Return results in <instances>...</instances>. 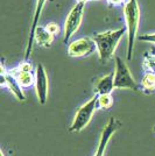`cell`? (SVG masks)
Returning a JSON list of instances; mask_svg holds the SVG:
<instances>
[{
  "instance_id": "52a82bcc",
  "label": "cell",
  "mask_w": 155,
  "mask_h": 156,
  "mask_svg": "<svg viewBox=\"0 0 155 156\" xmlns=\"http://www.w3.org/2000/svg\"><path fill=\"white\" fill-rule=\"evenodd\" d=\"M97 51V47L92 37L85 36L72 41L68 47V55L70 57H86L91 54Z\"/></svg>"
},
{
  "instance_id": "44dd1931",
  "label": "cell",
  "mask_w": 155,
  "mask_h": 156,
  "mask_svg": "<svg viewBox=\"0 0 155 156\" xmlns=\"http://www.w3.org/2000/svg\"><path fill=\"white\" fill-rule=\"evenodd\" d=\"M1 156H5V155H4V153H2V151H1Z\"/></svg>"
},
{
  "instance_id": "8992f818",
  "label": "cell",
  "mask_w": 155,
  "mask_h": 156,
  "mask_svg": "<svg viewBox=\"0 0 155 156\" xmlns=\"http://www.w3.org/2000/svg\"><path fill=\"white\" fill-rule=\"evenodd\" d=\"M9 73L13 76L22 89L31 87L35 83V70L29 61L21 62L18 66L9 70Z\"/></svg>"
},
{
  "instance_id": "9c48e42d",
  "label": "cell",
  "mask_w": 155,
  "mask_h": 156,
  "mask_svg": "<svg viewBox=\"0 0 155 156\" xmlns=\"http://www.w3.org/2000/svg\"><path fill=\"white\" fill-rule=\"evenodd\" d=\"M36 97L41 105H45L48 99V75L42 63H39L35 69V83H34Z\"/></svg>"
},
{
  "instance_id": "ba28073f",
  "label": "cell",
  "mask_w": 155,
  "mask_h": 156,
  "mask_svg": "<svg viewBox=\"0 0 155 156\" xmlns=\"http://www.w3.org/2000/svg\"><path fill=\"white\" fill-rule=\"evenodd\" d=\"M120 126H121V121L119 119H117L114 117H111L109 119L107 124L105 125V127L102 130L97 149H96V153H95L93 156H105V151H106V148H107V144H109L110 140L112 139V136L114 135V133L120 128Z\"/></svg>"
},
{
  "instance_id": "ffe728a7",
  "label": "cell",
  "mask_w": 155,
  "mask_h": 156,
  "mask_svg": "<svg viewBox=\"0 0 155 156\" xmlns=\"http://www.w3.org/2000/svg\"><path fill=\"white\" fill-rule=\"evenodd\" d=\"M149 52H150V54H153V55L155 56V44L150 46V48H149Z\"/></svg>"
},
{
  "instance_id": "6da1fadb",
  "label": "cell",
  "mask_w": 155,
  "mask_h": 156,
  "mask_svg": "<svg viewBox=\"0 0 155 156\" xmlns=\"http://www.w3.org/2000/svg\"><path fill=\"white\" fill-rule=\"evenodd\" d=\"M127 33L126 28H119L116 30H106V32L96 33L92 39L97 47V52L102 62H107L116 51L117 46L120 40Z\"/></svg>"
},
{
  "instance_id": "4fadbf2b",
  "label": "cell",
  "mask_w": 155,
  "mask_h": 156,
  "mask_svg": "<svg viewBox=\"0 0 155 156\" xmlns=\"http://www.w3.org/2000/svg\"><path fill=\"white\" fill-rule=\"evenodd\" d=\"M54 39H55V35H52L50 32H48L45 27H38V29L35 32V36H34V41L40 47L49 48L52 44Z\"/></svg>"
},
{
  "instance_id": "d6986e66",
  "label": "cell",
  "mask_w": 155,
  "mask_h": 156,
  "mask_svg": "<svg viewBox=\"0 0 155 156\" xmlns=\"http://www.w3.org/2000/svg\"><path fill=\"white\" fill-rule=\"evenodd\" d=\"M107 2L113 6H120V5H125L127 0H107Z\"/></svg>"
},
{
  "instance_id": "3957f363",
  "label": "cell",
  "mask_w": 155,
  "mask_h": 156,
  "mask_svg": "<svg viewBox=\"0 0 155 156\" xmlns=\"http://www.w3.org/2000/svg\"><path fill=\"white\" fill-rule=\"evenodd\" d=\"M98 94H95L91 98L90 100H88L84 105H82L77 110L75 118L71 122L70 127H69V132L70 133H79L84 129L85 127L89 125L91 119L93 117L95 112L98 110Z\"/></svg>"
},
{
  "instance_id": "7a4b0ae2",
  "label": "cell",
  "mask_w": 155,
  "mask_h": 156,
  "mask_svg": "<svg viewBox=\"0 0 155 156\" xmlns=\"http://www.w3.org/2000/svg\"><path fill=\"white\" fill-rule=\"evenodd\" d=\"M124 16L126 22V30H127V59L131 61L133 56V49L135 44L136 33L139 27L140 20V8L136 0H127L124 5Z\"/></svg>"
},
{
  "instance_id": "7c38bea8",
  "label": "cell",
  "mask_w": 155,
  "mask_h": 156,
  "mask_svg": "<svg viewBox=\"0 0 155 156\" xmlns=\"http://www.w3.org/2000/svg\"><path fill=\"white\" fill-rule=\"evenodd\" d=\"M114 72H110L107 75H104L103 77L98 78L93 84L95 94H111L114 90Z\"/></svg>"
},
{
  "instance_id": "ac0fdd59",
  "label": "cell",
  "mask_w": 155,
  "mask_h": 156,
  "mask_svg": "<svg viewBox=\"0 0 155 156\" xmlns=\"http://www.w3.org/2000/svg\"><path fill=\"white\" fill-rule=\"evenodd\" d=\"M45 27L47 28L48 32L52 33V35H56V34H58V32H59V26H58L57 23H55V22H50V23H48V25Z\"/></svg>"
},
{
  "instance_id": "2e32d148",
  "label": "cell",
  "mask_w": 155,
  "mask_h": 156,
  "mask_svg": "<svg viewBox=\"0 0 155 156\" xmlns=\"http://www.w3.org/2000/svg\"><path fill=\"white\" fill-rule=\"evenodd\" d=\"M98 110H109L113 105V98L111 94H102L98 96Z\"/></svg>"
},
{
  "instance_id": "8fae6325",
  "label": "cell",
  "mask_w": 155,
  "mask_h": 156,
  "mask_svg": "<svg viewBox=\"0 0 155 156\" xmlns=\"http://www.w3.org/2000/svg\"><path fill=\"white\" fill-rule=\"evenodd\" d=\"M47 0H36V6H35V11H34V15H33L32 25H31V29H29V35H28V42H27L26 51H25V59L23 61H29V57L32 55L33 47H34V36H35V32L39 27V21L41 18V13L45 8V5Z\"/></svg>"
},
{
  "instance_id": "5bb4252c",
  "label": "cell",
  "mask_w": 155,
  "mask_h": 156,
  "mask_svg": "<svg viewBox=\"0 0 155 156\" xmlns=\"http://www.w3.org/2000/svg\"><path fill=\"white\" fill-rule=\"evenodd\" d=\"M140 90L146 94H150L155 91V75L145 72L140 83Z\"/></svg>"
},
{
  "instance_id": "277c9868",
  "label": "cell",
  "mask_w": 155,
  "mask_h": 156,
  "mask_svg": "<svg viewBox=\"0 0 155 156\" xmlns=\"http://www.w3.org/2000/svg\"><path fill=\"white\" fill-rule=\"evenodd\" d=\"M114 87L118 90H132L140 91V85L135 82L128 66L119 56L116 57V69H114Z\"/></svg>"
},
{
  "instance_id": "5b68a950",
  "label": "cell",
  "mask_w": 155,
  "mask_h": 156,
  "mask_svg": "<svg viewBox=\"0 0 155 156\" xmlns=\"http://www.w3.org/2000/svg\"><path fill=\"white\" fill-rule=\"evenodd\" d=\"M85 4L86 2L78 1L68 14L64 22V37H63L64 42H68L74 36V34L78 30V28L82 23V19H83Z\"/></svg>"
},
{
  "instance_id": "9a60e30c",
  "label": "cell",
  "mask_w": 155,
  "mask_h": 156,
  "mask_svg": "<svg viewBox=\"0 0 155 156\" xmlns=\"http://www.w3.org/2000/svg\"><path fill=\"white\" fill-rule=\"evenodd\" d=\"M142 68L145 72H149L155 75V56L150 52H146L143 55V62H142Z\"/></svg>"
},
{
  "instance_id": "7402d4cb",
  "label": "cell",
  "mask_w": 155,
  "mask_h": 156,
  "mask_svg": "<svg viewBox=\"0 0 155 156\" xmlns=\"http://www.w3.org/2000/svg\"><path fill=\"white\" fill-rule=\"evenodd\" d=\"M153 130H154V132H155V126H154V127H153Z\"/></svg>"
},
{
  "instance_id": "e0dca14e",
  "label": "cell",
  "mask_w": 155,
  "mask_h": 156,
  "mask_svg": "<svg viewBox=\"0 0 155 156\" xmlns=\"http://www.w3.org/2000/svg\"><path fill=\"white\" fill-rule=\"evenodd\" d=\"M139 40H140V41H143V42H149V43L155 44V33H153V34H143V35H140V36H139Z\"/></svg>"
},
{
  "instance_id": "30bf717a",
  "label": "cell",
  "mask_w": 155,
  "mask_h": 156,
  "mask_svg": "<svg viewBox=\"0 0 155 156\" xmlns=\"http://www.w3.org/2000/svg\"><path fill=\"white\" fill-rule=\"evenodd\" d=\"M0 72H1V76H0L1 77V86L2 87H7L19 101H25L26 100V96L23 93V90L19 85L18 80L9 73V70H7L6 68H5V61H4V58L1 61Z\"/></svg>"
}]
</instances>
